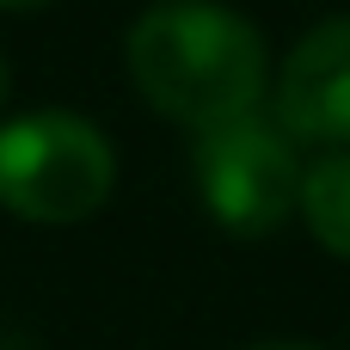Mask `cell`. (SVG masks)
Instances as JSON below:
<instances>
[{
    "label": "cell",
    "mask_w": 350,
    "mask_h": 350,
    "mask_svg": "<svg viewBox=\"0 0 350 350\" xmlns=\"http://www.w3.org/2000/svg\"><path fill=\"white\" fill-rule=\"evenodd\" d=\"M129 86L191 135L252 117L271 92V55L252 18L215 0H160L123 37Z\"/></svg>",
    "instance_id": "cell-1"
},
{
    "label": "cell",
    "mask_w": 350,
    "mask_h": 350,
    "mask_svg": "<svg viewBox=\"0 0 350 350\" xmlns=\"http://www.w3.org/2000/svg\"><path fill=\"white\" fill-rule=\"evenodd\" d=\"M117 191V154L74 111H31L0 129V209L37 228L92 221Z\"/></svg>",
    "instance_id": "cell-2"
},
{
    "label": "cell",
    "mask_w": 350,
    "mask_h": 350,
    "mask_svg": "<svg viewBox=\"0 0 350 350\" xmlns=\"http://www.w3.org/2000/svg\"><path fill=\"white\" fill-rule=\"evenodd\" d=\"M301 148L265 117H234L191 135V178L215 228L234 240H265L301 209Z\"/></svg>",
    "instance_id": "cell-3"
},
{
    "label": "cell",
    "mask_w": 350,
    "mask_h": 350,
    "mask_svg": "<svg viewBox=\"0 0 350 350\" xmlns=\"http://www.w3.org/2000/svg\"><path fill=\"white\" fill-rule=\"evenodd\" d=\"M271 123L295 148H350V12L295 37L271 80Z\"/></svg>",
    "instance_id": "cell-4"
},
{
    "label": "cell",
    "mask_w": 350,
    "mask_h": 350,
    "mask_svg": "<svg viewBox=\"0 0 350 350\" xmlns=\"http://www.w3.org/2000/svg\"><path fill=\"white\" fill-rule=\"evenodd\" d=\"M295 215L308 221V234H314L332 258L350 265V148L320 154V160L301 172V209H295Z\"/></svg>",
    "instance_id": "cell-5"
},
{
    "label": "cell",
    "mask_w": 350,
    "mask_h": 350,
    "mask_svg": "<svg viewBox=\"0 0 350 350\" xmlns=\"http://www.w3.org/2000/svg\"><path fill=\"white\" fill-rule=\"evenodd\" d=\"M6 92H12V68H6V55H0V105H6Z\"/></svg>",
    "instance_id": "cell-6"
},
{
    "label": "cell",
    "mask_w": 350,
    "mask_h": 350,
    "mask_svg": "<svg viewBox=\"0 0 350 350\" xmlns=\"http://www.w3.org/2000/svg\"><path fill=\"white\" fill-rule=\"evenodd\" d=\"M6 12H31V6H49V0H0Z\"/></svg>",
    "instance_id": "cell-7"
},
{
    "label": "cell",
    "mask_w": 350,
    "mask_h": 350,
    "mask_svg": "<svg viewBox=\"0 0 350 350\" xmlns=\"http://www.w3.org/2000/svg\"><path fill=\"white\" fill-rule=\"evenodd\" d=\"M258 350H314V345H258Z\"/></svg>",
    "instance_id": "cell-8"
}]
</instances>
